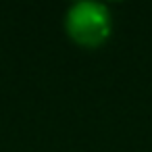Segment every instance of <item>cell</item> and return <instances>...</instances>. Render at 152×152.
I'll use <instances>...</instances> for the list:
<instances>
[{
    "label": "cell",
    "instance_id": "1",
    "mask_svg": "<svg viewBox=\"0 0 152 152\" xmlns=\"http://www.w3.org/2000/svg\"><path fill=\"white\" fill-rule=\"evenodd\" d=\"M69 34L83 44H98L110 29L108 9L94 0H79L67 13Z\"/></svg>",
    "mask_w": 152,
    "mask_h": 152
}]
</instances>
